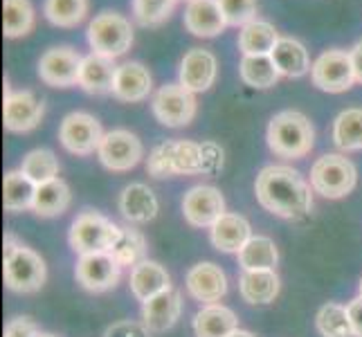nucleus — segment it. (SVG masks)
I'll use <instances>...</instances> for the list:
<instances>
[{
    "label": "nucleus",
    "instance_id": "obj_1",
    "mask_svg": "<svg viewBox=\"0 0 362 337\" xmlns=\"http://www.w3.org/2000/svg\"><path fill=\"white\" fill-rule=\"evenodd\" d=\"M255 194L261 207L286 220H299L313 209V187L293 167H264L255 180Z\"/></svg>",
    "mask_w": 362,
    "mask_h": 337
},
{
    "label": "nucleus",
    "instance_id": "obj_2",
    "mask_svg": "<svg viewBox=\"0 0 362 337\" xmlns=\"http://www.w3.org/2000/svg\"><path fill=\"white\" fill-rule=\"evenodd\" d=\"M268 148L279 158H306L315 146V129L299 110H281L268 124Z\"/></svg>",
    "mask_w": 362,
    "mask_h": 337
},
{
    "label": "nucleus",
    "instance_id": "obj_3",
    "mask_svg": "<svg viewBox=\"0 0 362 337\" xmlns=\"http://www.w3.org/2000/svg\"><path fill=\"white\" fill-rule=\"evenodd\" d=\"M5 285L9 290L30 295L43 288L47 279L45 261L39 252H34L32 247H25L18 243L14 236H5Z\"/></svg>",
    "mask_w": 362,
    "mask_h": 337
},
{
    "label": "nucleus",
    "instance_id": "obj_4",
    "mask_svg": "<svg viewBox=\"0 0 362 337\" xmlns=\"http://www.w3.org/2000/svg\"><path fill=\"white\" fill-rule=\"evenodd\" d=\"M122 234V227L110 218L102 216L99 211L86 209L72 220L68 241L74 254H90V252H110Z\"/></svg>",
    "mask_w": 362,
    "mask_h": 337
},
{
    "label": "nucleus",
    "instance_id": "obj_5",
    "mask_svg": "<svg viewBox=\"0 0 362 337\" xmlns=\"http://www.w3.org/2000/svg\"><path fill=\"white\" fill-rule=\"evenodd\" d=\"M356 165L340 153L322 155L310 167V187H313L315 194L329 198V201H338V198L349 196L356 189Z\"/></svg>",
    "mask_w": 362,
    "mask_h": 337
},
{
    "label": "nucleus",
    "instance_id": "obj_6",
    "mask_svg": "<svg viewBox=\"0 0 362 337\" xmlns=\"http://www.w3.org/2000/svg\"><path fill=\"white\" fill-rule=\"evenodd\" d=\"M88 43L93 54L115 61L133 45V25L117 11H102L88 25Z\"/></svg>",
    "mask_w": 362,
    "mask_h": 337
},
{
    "label": "nucleus",
    "instance_id": "obj_7",
    "mask_svg": "<svg viewBox=\"0 0 362 337\" xmlns=\"http://www.w3.org/2000/svg\"><path fill=\"white\" fill-rule=\"evenodd\" d=\"M151 110L156 119L162 126L169 129H182L187 124H192L196 117V97L192 90H187L180 83H167L153 95Z\"/></svg>",
    "mask_w": 362,
    "mask_h": 337
},
{
    "label": "nucleus",
    "instance_id": "obj_8",
    "mask_svg": "<svg viewBox=\"0 0 362 337\" xmlns=\"http://www.w3.org/2000/svg\"><path fill=\"white\" fill-rule=\"evenodd\" d=\"M310 81L324 93H346L356 83V72L349 52H344V49L322 52L310 68Z\"/></svg>",
    "mask_w": 362,
    "mask_h": 337
},
{
    "label": "nucleus",
    "instance_id": "obj_9",
    "mask_svg": "<svg viewBox=\"0 0 362 337\" xmlns=\"http://www.w3.org/2000/svg\"><path fill=\"white\" fill-rule=\"evenodd\" d=\"M97 158L108 171H131L142 162L144 146L135 133L127 129H115L104 133L102 144L97 148Z\"/></svg>",
    "mask_w": 362,
    "mask_h": 337
},
{
    "label": "nucleus",
    "instance_id": "obj_10",
    "mask_svg": "<svg viewBox=\"0 0 362 337\" xmlns=\"http://www.w3.org/2000/svg\"><path fill=\"white\" fill-rule=\"evenodd\" d=\"M102 124L90 112H70L59 126V142L72 155H90L102 144Z\"/></svg>",
    "mask_w": 362,
    "mask_h": 337
},
{
    "label": "nucleus",
    "instance_id": "obj_11",
    "mask_svg": "<svg viewBox=\"0 0 362 337\" xmlns=\"http://www.w3.org/2000/svg\"><path fill=\"white\" fill-rule=\"evenodd\" d=\"M226 211V198L211 184H196L182 196V216L192 227H211Z\"/></svg>",
    "mask_w": 362,
    "mask_h": 337
},
{
    "label": "nucleus",
    "instance_id": "obj_12",
    "mask_svg": "<svg viewBox=\"0 0 362 337\" xmlns=\"http://www.w3.org/2000/svg\"><path fill=\"white\" fill-rule=\"evenodd\" d=\"M81 61L83 57L68 45L49 47L39 59V77L52 88H70V85L79 83Z\"/></svg>",
    "mask_w": 362,
    "mask_h": 337
},
{
    "label": "nucleus",
    "instance_id": "obj_13",
    "mask_svg": "<svg viewBox=\"0 0 362 337\" xmlns=\"http://www.w3.org/2000/svg\"><path fill=\"white\" fill-rule=\"evenodd\" d=\"M122 274V266L110 252H90L81 254L74 266V277L90 292H106L115 288Z\"/></svg>",
    "mask_w": 362,
    "mask_h": 337
},
{
    "label": "nucleus",
    "instance_id": "obj_14",
    "mask_svg": "<svg viewBox=\"0 0 362 337\" xmlns=\"http://www.w3.org/2000/svg\"><path fill=\"white\" fill-rule=\"evenodd\" d=\"M45 115L43 99L36 97L32 90L9 93L5 85V104H3V124L11 133H28L41 124Z\"/></svg>",
    "mask_w": 362,
    "mask_h": 337
},
{
    "label": "nucleus",
    "instance_id": "obj_15",
    "mask_svg": "<svg viewBox=\"0 0 362 337\" xmlns=\"http://www.w3.org/2000/svg\"><path fill=\"white\" fill-rule=\"evenodd\" d=\"M216 72H218V61L216 57L203 47H192L180 61V85H185L187 90L196 93H205L209 90L216 81Z\"/></svg>",
    "mask_w": 362,
    "mask_h": 337
},
{
    "label": "nucleus",
    "instance_id": "obj_16",
    "mask_svg": "<svg viewBox=\"0 0 362 337\" xmlns=\"http://www.w3.org/2000/svg\"><path fill=\"white\" fill-rule=\"evenodd\" d=\"M187 292H189L196 302H201L205 306L218 304L228 292V277L216 264H196L189 272H187Z\"/></svg>",
    "mask_w": 362,
    "mask_h": 337
},
{
    "label": "nucleus",
    "instance_id": "obj_17",
    "mask_svg": "<svg viewBox=\"0 0 362 337\" xmlns=\"http://www.w3.org/2000/svg\"><path fill=\"white\" fill-rule=\"evenodd\" d=\"M182 23L185 30L198 39H214L228 28L218 0H187Z\"/></svg>",
    "mask_w": 362,
    "mask_h": 337
},
{
    "label": "nucleus",
    "instance_id": "obj_18",
    "mask_svg": "<svg viewBox=\"0 0 362 337\" xmlns=\"http://www.w3.org/2000/svg\"><path fill=\"white\" fill-rule=\"evenodd\" d=\"M153 90V77L146 66L137 64V61H127V64L117 66L115 81H113V97L127 104H137L151 95Z\"/></svg>",
    "mask_w": 362,
    "mask_h": 337
},
{
    "label": "nucleus",
    "instance_id": "obj_19",
    "mask_svg": "<svg viewBox=\"0 0 362 337\" xmlns=\"http://www.w3.org/2000/svg\"><path fill=\"white\" fill-rule=\"evenodd\" d=\"M182 313V297L178 290H165L142 304V324L151 333H165Z\"/></svg>",
    "mask_w": 362,
    "mask_h": 337
},
{
    "label": "nucleus",
    "instance_id": "obj_20",
    "mask_svg": "<svg viewBox=\"0 0 362 337\" xmlns=\"http://www.w3.org/2000/svg\"><path fill=\"white\" fill-rule=\"evenodd\" d=\"M252 239V227L239 214H223L209 227V241L218 252L239 254L241 247Z\"/></svg>",
    "mask_w": 362,
    "mask_h": 337
},
{
    "label": "nucleus",
    "instance_id": "obj_21",
    "mask_svg": "<svg viewBox=\"0 0 362 337\" xmlns=\"http://www.w3.org/2000/svg\"><path fill=\"white\" fill-rule=\"evenodd\" d=\"M119 211L129 223L142 225L158 216L160 203L151 187H146L144 182H133L124 187V191L119 194Z\"/></svg>",
    "mask_w": 362,
    "mask_h": 337
},
{
    "label": "nucleus",
    "instance_id": "obj_22",
    "mask_svg": "<svg viewBox=\"0 0 362 337\" xmlns=\"http://www.w3.org/2000/svg\"><path fill=\"white\" fill-rule=\"evenodd\" d=\"M279 277L274 270H243L239 277V292L243 302L252 306L272 304L279 295Z\"/></svg>",
    "mask_w": 362,
    "mask_h": 337
},
{
    "label": "nucleus",
    "instance_id": "obj_23",
    "mask_svg": "<svg viewBox=\"0 0 362 337\" xmlns=\"http://www.w3.org/2000/svg\"><path fill=\"white\" fill-rule=\"evenodd\" d=\"M129 285H131V292L135 295V299H140V302L144 304L151 297L169 290L171 277H169V272L158 264V261L144 259L140 266H135L131 270Z\"/></svg>",
    "mask_w": 362,
    "mask_h": 337
},
{
    "label": "nucleus",
    "instance_id": "obj_24",
    "mask_svg": "<svg viewBox=\"0 0 362 337\" xmlns=\"http://www.w3.org/2000/svg\"><path fill=\"white\" fill-rule=\"evenodd\" d=\"M272 61H274V68L279 70L281 77H304L306 72H310V57H308V49L304 47L302 41L293 39V36H279L277 45L272 49Z\"/></svg>",
    "mask_w": 362,
    "mask_h": 337
},
{
    "label": "nucleus",
    "instance_id": "obj_25",
    "mask_svg": "<svg viewBox=\"0 0 362 337\" xmlns=\"http://www.w3.org/2000/svg\"><path fill=\"white\" fill-rule=\"evenodd\" d=\"M117 66L113 64V59L99 57V54H88L81 61L79 70V88L90 93V95H106L113 90Z\"/></svg>",
    "mask_w": 362,
    "mask_h": 337
},
{
    "label": "nucleus",
    "instance_id": "obj_26",
    "mask_svg": "<svg viewBox=\"0 0 362 337\" xmlns=\"http://www.w3.org/2000/svg\"><path fill=\"white\" fill-rule=\"evenodd\" d=\"M234 331H239V319L232 308L223 304L203 306L194 317L196 337H230Z\"/></svg>",
    "mask_w": 362,
    "mask_h": 337
},
{
    "label": "nucleus",
    "instance_id": "obj_27",
    "mask_svg": "<svg viewBox=\"0 0 362 337\" xmlns=\"http://www.w3.org/2000/svg\"><path fill=\"white\" fill-rule=\"evenodd\" d=\"M277 41V28L261 18H255L239 30V49L243 57H270Z\"/></svg>",
    "mask_w": 362,
    "mask_h": 337
},
{
    "label": "nucleus",
    "instance_id": "obj_28",
    "mask_svg": "<svg viewBox=\"0 0 362 337\" xmlns=\"http://www.w3.org/2000/svg\"><path fill=\"white\" fill-rule=\"evenodd\" d=\"M72 203V191L66 180H49L45 184L36 187V196H34V205L32 211L41 218H54L66 214V209Z\"/></svg>",
    "mask_w": 362,
    "mask_h": 337
},
{
    "label": "nucleus",
    "instance_id": "obj_29",
    "mask_svg": "<svg viewBox=\"0 0 362 337\" xmlns=\"http://www.w3.org/2000/svg\"><path fill=\"white\" fill-rule=\"evenodd\" d=\"M236 256L241 270H274L279 264V249L268 236H252Z\"/></svg>",
    "mask_w": 362,
    "mask_h": 337
},
{
    "label": "nucleus",
    "instance_id": "obj_30",
    "mask_svg": "<svg viewBox=\"0 0 362 337\" xmlns=\"http://www.w3.org/2000/svg\"><path fill=\"white\" fill-rule=\"evenodd\" d=\"M36 187L39 184H34L21 169L5 173V180H3V205H5V209L11 211V214L32 209Z\"/></svg>",
    "mask_w": 362,
    "mask_h": 337
},
{
    "label": "nucleus",
    "instance_id": "obj_31",
    "mask_svg": "<svg viewBox=\"0 0 362 337\" xmlns=\"http://www.w3.org/2000/svg\"><path fill=\"white\" fill-rule=\"evenodd\" d=\"M333 142L342 151H362V108H346L333 122Z\"/></svg>",
    "mask_w": 362,
    "mask_h": 337
},
{
    "label": "nucleus",
    "instance_id": "obj_32",
    "mask_svg": "<svg viewBox=\"0 0 362 337\" xmlns=\"http://www.w3.org/2000/svg\"><path fill=\"white\" fill-rule=\"evenodd\" d=\"M34 7L30 0H3V32L7 39H21L34 30Z\"/></svg>",
    "mask_w": 362,
    "mask_h": 337
},
{
    "label": "nucleus",
    "instance_id": "obj_33",
    "mask_svg": "<svg viewBox=\"0 0 362 337\" xmlns=\"http://www.w3.org/2000/svg\"><path fill=\"white\" fill-rule=\"evenodd\" d=\"M241 79L257 90H268L279 81V70L274 68L272 57H243L239 64Z\"/></svg>",
    "mask_w": 362,
    "mask_h": 337
},
{
    "label": "nucleus",
    "instance_id": "obj_34",
    "mask_svg": "<svg viewBox=\"0 0 362 337\" xmlns=\"http://www.w3.org/2000/svg\"><path fill=\"white\" fill-rule=\"evenodd\" d=\"M21 171L28 176L34 184H45L49 180L59 178V158L49 148H34L21 162Z\"/></svg>",
    "mask_w": 362,
    "mask_h": 337
},
{
    "label": "nucleus",
    "instance_id": "obj_35",
    "mask_svg": "<svg viewBox=\"0 0 362 337\" xmlns=\"http://www.w3.org/2000/svg\"><path fill=\"white\" fill-rule=\"evenodd\" d=\"M315 326H317L322 337H356L346 308L340 306V304H335V302L324 304L317 310Z\"/></svg>",
    "mask_w": 362,
    "mask_h": 337
},
{
    "label": "nucleus",
    "instance_id": "obj_36",
    "mask_svg": "<svg viewBox=\"0 0 362 337\" xmlns=\"http://www.w3.org/2000/svg\"><path fill=\"white\" fill-rule=\"evenodd\" d=\"M43 14L57 28H77L88 14V0H45Z\"/></svg>",
    "mask_w": 362,
    "mask_h": 337
},
{
    "label": "nucleus",
    "instance_id": "obj_37",
    "mask_svg": "<svg viewBox=\"0 0 362 337\" xmlns=\"http://www.w3.org/2000/svg\"><path fill=\"white\" fill-rule=\"evenodd\" d=\"M110 254L115 256V261L122 268L140 266L146 259V239L133 227H122V234L113 249H110Z\"/></svg>",
    "mask_w": 362,
    "mask_h": 337
},
{
    "label": "nucleus",
    "instance_id": "obj_38",
    "mask_svg": "<svg viewBox=\"0 0 362 337\" xmlns=\"http://www.w3.org/2000/svg\"><path fill=\"white\" fill-rule=\"evenodd\" d=\"M173 167H176V176H196V173H205L203 144H196L192 140H178L176 148H173Z\"/></svg>",
    "mask_w": 362,
    "mask_h": 337
},
{
    "label": "nucleus",
    "instance_id": "obj_39",
    "mask_svg": "<svg viewBox=\"0 0 362 337\" xmlns=\"http://www.w3.org/2000/svg\"><path fill=\"white\" fill-rule=\"evenodd\" d=\"M173 5L176 0H133V16L144 28H153L171 16Z\"/></svg>",
    "mask_w": 362,
    "mask_h": 337
},
{
    "label": "nucleus",
    "instance_id": "obj_40",
    "mask_svg": "<svg viewBox=\"0 0 362 337\" xmlns=\"http://www.w3.org/2000/svg\"><path fill=\"white\" fill-rule=\"evenodd\" d=\"M173 148H176V142L167 140L158 144L151 153L146 158V173L153 176L158 180L162 178H173L176 176V167H173Z\"/></svg>",
    "mask_w": 362,
    "mask_h": 337
},
{
    "label": "nucleus",
    "instance_id": "obj_41",
    "mask_svg": "<svg viewBox=\"0 0 362 337\" xmlns=\"http://www.w3.org/2000/svg\"><path fill=\"white\" fill-rule=\"evenodd\" d=\"M228 28H243L252 23L259 11V0H218Z\"/></svg>",
    "mask_w": 362,
    "mask_h": 337
},
{
    "label": "nucleus",
    "instance_id": "obj_42",
    "mask_svg": "<svg viewBox=\"0 0 362 337\" xmlns=\"http://www.w3.org/2000/svg\"><path fill=\"white\" fill-rule=\"evenodd\" d=\"M39 326L30 317H14L5 326V337H39Z\"/></svg>",
    "mask_w": 362,
    "mask_h": 337
},
{
    "label": "nucleus",
    "instance_id": "obj_43",
    "mask_svg": "<svg viewBox=\"0 0 362 337\" xmlns=\"http://www.w3.org/2000/svg\"><path fill=\"white\" fill-rule=\"evenodd\" d=\"M148 331L144 324H135V321H117L113 324L104 337H148Z\"/></svg>",
    "mask_w": 362,
    "mask_h": 337
},
{
    "label": "nucleus",
    "instance_id": "obj_44",
    "mask_svg": "<svg viewBox=\"0 0 362 337\" xmlns=\"http://www.w3.org/2000/svg\"><path fill=\"white\" fill-rule=\"evenodd\" d=\"M203 165L205 173H216L223 169V148L216 142H203Z\"/></svg>",
    "mask_w": 362,
    "mask_h": 337
},
{
    "label": "nucleus",
    "instance_id": "obj_45",
    "mask_svg": "<svg viewBox=\"0 0 362 337\" xmlns=\"http://www.w3.org/2000/svg\"><path fill=\"white\" fill-rule=\"evenodd\" d=\"M346 313H349V319H351V326H354L356 337H362V297L360 295L349 302Z\"/></svg>",
    "mask_w": 362,
    "mask_h": 337
},
{
    "label": "nucleus",
    "instance_id": "obj_46",
    "mask_svg": "<svg viewBox=\"0 0 362 337\" xmlns=\"http://www.w3.org/2000/svg\"><path fill=\"white\" fill-rule=\"evenodd\" d=\"M349 57H351V64H354L356 83H362V41H358L351 49H349Z\"/></svg>",
    "mask_w": 362,
    "mask_h": 337
},
{
    "label": "nucleus",
    "instance_id": "obj_47",
    "mask_svg": "<svg viewBox=\"0 0 362 337\" xmlns=\"http://www.w3.org/2000/svg\"><path fill=\"white\" fill-rule=\"evenodd\" d=\"M230 337H257V335H252L250 331H241V329H239V331H234Z\"/></svg>",
    "mask_w": 362,
    "mask_h": 337
},
{
    "label": "nucleus",
    "instance_id": "obj_48",
    "mask_svg": "<svg viewBox=\"0 0 362 337\" xmlns=\"http://www.w3.org/2000/svg\"><path fill=\"white\" fill-rule=\"evenodd\" d=\"M39 337H57V335H52V333H43V331H41Z\"/></svg>",
    "mask_w": 362,
    "mask_h": 337
},
{
    "label": "nucleus",
    "instance_id": "obj_49",
    "mask_svg": "<svg viewBox=\"0 0 362 337\" xmlns=\"http://www.w3.org/2000/svg\"><path fill=\"white\" fill-rule=\"evenodd\" d=\"M358 290H360V297H362V279H360V283H358Z\"/></svg>",
    "mask_w": 362,
    "mask_h": 337
}]
</instances>
